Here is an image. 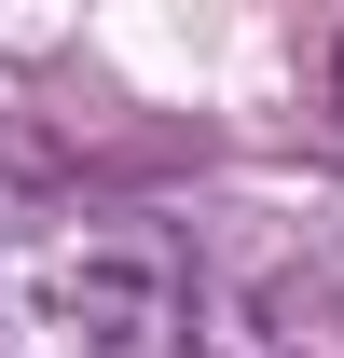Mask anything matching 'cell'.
Returning a JSON list of instances; mask_svg holds the SVG:
<instances>
[{
    "instance_id": "6da1fadb",
    "label": "cell",
    "mask_w": 344,
    "mask_h": 358,
    "mask_svg": "<svg viewBox=\"0 0 344 358\" xmlns=\"http://www.w3.org/2000/svg\"><path fill=\"white\" fill-rule=\"evenodd\" d=\"M0 358H193V248L152 207H0Z\"/></svg>"
},
{
    "instance_id": "7a4b0ae2",
    "label": "cell",
    "mask_w": 344,
    "mask_h": 358,
    "mask_svg": "<svg viewBox=\"0 0 344 358\" xmlns=\"http://www.w3.org/2000/svg\"><path fill=\"white\" fill-rule=\"evenodd\" d=\"M331 110H344V42H331Z\"/></svg>"
}]
</instances>
